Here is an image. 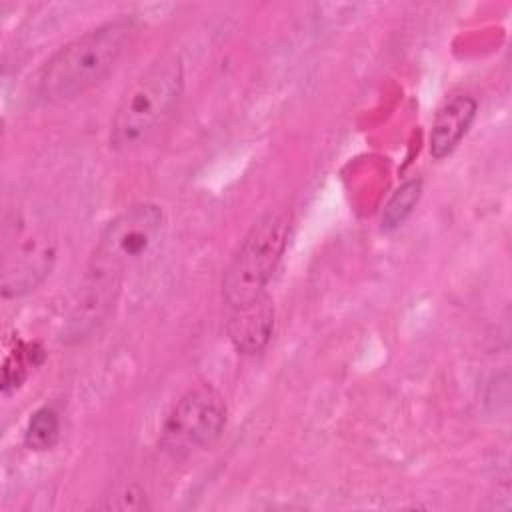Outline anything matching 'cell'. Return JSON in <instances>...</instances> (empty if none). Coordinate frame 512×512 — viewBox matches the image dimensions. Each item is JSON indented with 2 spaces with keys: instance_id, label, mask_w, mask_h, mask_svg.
<instances>
[{
  "instance_id": "obj_1",
  "label": "cell",
  "mask_w": 512,
  "mask_h": 512,
  "mask_svg": "<svg viewBox=\"0 0 512 512\" xmlns=\"http://www.w3.org/2000/svg\"><path fill=\"white\" fill-rule=\"evenodd\" d=\"M162 234L164 212L152 202L132 204L104 226L66 318L68 338L82 340L108 320L126 272L158 248Z\"/></svg>"
},
{
  "instance_id": "obj_11",
  "label": "cell",
  "mask_w": 512,
  "mask_h": 512,
  "mask_svg": "<svg viewBox=\"0 0 512 512\" xmlns=\"http://www.w3.org/2000/svg\"><path fill=\"white\" fill-rule=\"evenodd\" d=\"M422 194V180L412 178L406 180L386 202L384 212H382V230H394L398 228L414 210Z\"/></svg>"
},
{
  "instance_id": "obj_6",
  "label": "cell",
  "mask_w": 512,
  "mask_h": 512,
  "mask_svg": "<svg viewBox=\"0 0 512 512\" xmlns=\"http://www.w3.org/2000/svg\"><path fill=\"white\" fill-rule=\"evenodd\" d=\"M56 236L36 218L12 214L2 240V296L18 298L36 290L56 262Z\"/></svg>"
},
{
  "instance_id": "obj_5",
  "label": "cell",
  "mask_w": 512,
  "mask_h": 512,
  "mask_svg": "<svg viewBox=\"0 0 512 512\" xmlns=\"http://www.w3.org/2000/svg\"><path fill=\"white\" fill-rule=\"evenodd\" d=\"M228 418V406L218 388L200 382L188 388L166 414L158 444L172 458H186L218 442Z\"/></svg>"
},
{
  "instance_id": "obj_3",
  "label": "cell",
  "mask_w": 512,
  "mask_h": 512,
  "mask_svg": "<svg viewBox=\"0 0 512 512\" xmlns=\"http://www.w3.org/2000/svg\"><path fill=\"white\" fill-rule=\"evenodd\" d=\"M182 88L180 58L176 54L158 56L122 94L110 120V146L116 152L144 146L174 112Z\"/></svg>"
},
{
  "instance_id": "obj_9",
  "label": "cell",
  "mask_w": 512,
  "mask_h": 512,
  "mask_svg": "<svg viewBox=\"0 0 512 512\" xmlns=\"http://www.w3.org/2000/svg\"><path fill=\"white\" fill-rule=\"evenodd\" d=\"M60 440V416L52 406L38 408L24 430V444L32 452H48Z\"/></svg>"
},
{
  "instance_id": "obj_8",
  "label": "cell",
  "mask_w": 512,
  "mask_h": 512,
  "mask_svg": "<svg viewBox=\"0 0 512 512\" xmlns=\"http://www.w3.org/2000/svg\"><path fill=\"white\" fill-rule=\"evenodd\" d=\"M476 110L478 102L470 94H456L438 108L428 136L432 158L440 160L460 144L474 122Z\"/></svg>"
},
{
  "instance_id": "obj_2",
  "label": "cell",
  "mask_w": 512,
  "mask_h": 512,
  "mask_svg": "<svg viewBox=\"0 0 512 512\" xmlns=\"http://www.w3.org/2000/svg\"><path fill=\"white\" fill-rule=\"evenodd\" d=\"M134 34V20L122 16L72 38L42 64L38 94L64 102L88 92L114 70Z\"/></svg>"
},
{
  "instance_id": "obj_10",
  "label": "cell",
  "mask_w": 512,
  "mask_h": 512,
  "mask_svg": "<svg viewBox=\"0 0 512 512\" xmlns=\"http://www.w3.org/2000/svg\"><path fill=\"white\" fill-rule=\"evenodd\" d=\"M42 354V350L36 344H26V342H16L14 348L6 354L4 366H2V390L8 394L10 390H16L28 376L30 368L40 362L36 358Z\"/></svg>"
},
{
  "instance_id": "obj_7",
  "label": "cell",
  "mask_w": 512,
  "mask_h": 512,
  "mask_svg": "<svg viewBox=\"0 0 512 512\" xmlns=\"http://www.w3.org/2000/svg\"><path fill=\"white\" fill-rule=\"evenodd\" d=\"M274 330V306L264 294L248 304L232 308L228 320V338L240 354L262 352Z\"/></svg>"
},
{
  "instance_id": "obj_4",
  "label": "cell",
  "mask_w": 512,
  "mask_h": 512,
  "mask_svg": "<svg viewBox=\"0 0 512 512\" xmlns=\"http://www.w3.org/2000/svg\"><path fill=\"white\" fill-rule=\"evenodd\" d=\"M292 216L286 210L262 214L240 240L222 276V296L238 308L264 296L288 246Z\"/></svg>"
}]
</instances>
